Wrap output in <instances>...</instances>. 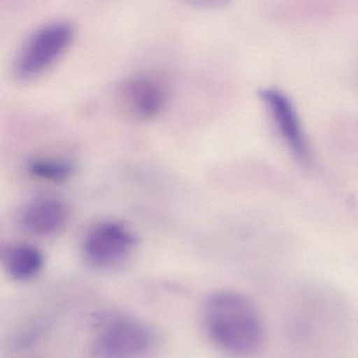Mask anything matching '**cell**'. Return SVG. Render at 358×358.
Returning <instances> with one entry per match:
<instances>
[{"mask_svg":"<svg viewBox=\"0 0 358 358\" xmlns=\"http://www.w3.org/2000/svg\"><path fill=\"white\" fill-rule=\"evenodd\" d=\"M69 211L66 203L55 196H39L29 202L20 215L22 227L29 234L50 236L66 226Z\"/></svg>","mask_w":358,"mask_h":358,"instance_id":"5b68a950","label":"cell"},{"mask_svg":"<svg viewBox=\"0 0 358 358\" xmlns=\"http://www.w3.org/2000/svg\"><path fill=\"white\" fill-rule=\"evenodd\" d=\"M99 324L92 345L94 358H141L156 341L150 326L129 316H108Z\"/></svg>","mask_w":358,"mask_h":358,"instance_id":"7a4b0ae2","label":"cell"},{"mask_svg":"<svg viewBox=\"0 0 358 358\" xmlns=\"http://www.w3.org/2000/svg\"><path fill=\"white\" fill-rule=\"evenodd\" d=\"M3 264L10 278L18 282H28L41 273L45 257L37 247L17 243L3 249Z\"/></svg>","mask_w":358,"mask_h":358,"instance_id":"ba28073f","label":"cell"},{"mask_svg":"<svg viewBox=\"0 0 358 358\" xmlns=\"http://www.w3.org/2000/svg\"><path fill=\"white\" fill-rule=\"evenodd\" d=\"M137 246L135 234L123 223L103 221L90 229L83 241L87 263L98 269H112L127 262Z\"/></svg>","mask_w":358,"mask_h":358,"instance_id":"277c9868","label":"cell"},{"mask_svg":"<svg viewBox=\"0 0 358 358\" xmlns=\"http://www.w3.org/2000/svg\"><path fill=\"white\" fill-rule=\"evenodd\" d=\"M123 99L129 110L140 118H152L164 110L167 91L154 77L136 75L122 87Z\"/></svg>","mask_w":358,"mask_h":358,"instance_id":"8992f818","label":"cell"},{"mask_svg":"<svg viewBox=\"0 0 358 358\" xmlns=\"http://www.w3.org/2000/svg\"><path fill=\"white\" fill-rule=\"evenodd\" d=\"M264 100L267 103L280 133L282 134L291 152L299 160L307 159L308 148L299 124V117L286 96L276 91H265Z\"/></svg>","mask_w":358,"mask_h":358,"instance_id":"52a82bcc","label":"cell"},{"mask_svg":"<svg viewBox=\"0 0 358 358\" xmlns=\"http://www.w3.org/2000/svg\"><path fill=\"white\" fill-rule=\"evenodd\" d=\"M74 29L66 22H52L35 30L18 52L14 71L22 79L32 78L54 64L72 41Z\"/></svg>","mask_w":358,"mask_h":358,"instance_id":"3957f363","label":"cell"},{"mask_svg":"<svg viewBox=\"0 0 358 358\" xmlns=\"http://www.w3.org/2000/svg\"><path fill=\"white\" fill-rule=\"evenodd\" d=\"M28 171L38 179L60 182L72 175L73 166L70 162L59 159L35 158L29 161Z\"/></svg>","mask_w":358,"mask_h":358,"instance_id":"9c48e42d","label":"cell"},{"mask_svg":"<svg viewBox=\"0 0 358 358\" xmlns=\"http://www.w3.org/2000/svg\"><path fill=\"white\" fill-rule=\"evenodd\" d=\"M203 324L213 345L228 355L247 357L261 349L263 324L255 306L234 291L209 295L203 308Z\"/></svg>","mask_w":358,"mask_h":358,"instance_id":"6da1fadb","label":"cell"}]
</instances>
